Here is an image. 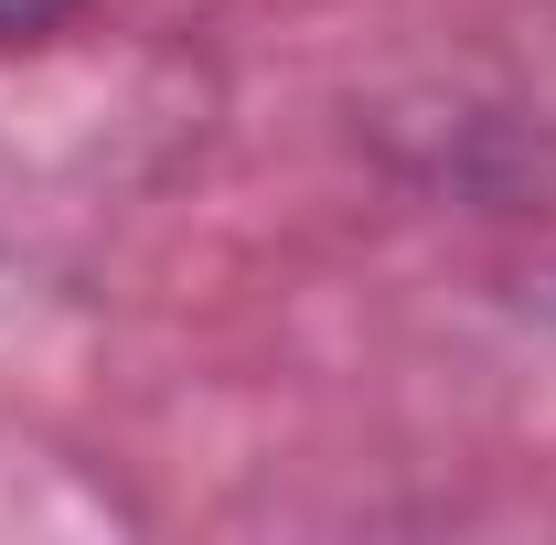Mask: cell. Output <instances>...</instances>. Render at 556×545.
<instances>
[{
  "mask_svg": "<svg viewBox=\"0 0 556 545\" xmlns=\"http://www.w3.org/2000/svg\"><path fill=\"white\" fill-rule=\"evenodd\" d=\"M75 0H0V43H33V33H54Z\"/></svg>",
  "mask_w": 556,
  "mask_h": 545,
  "instance_id": "6da1fadb",
  "label": "cell"
}]
</instances>
